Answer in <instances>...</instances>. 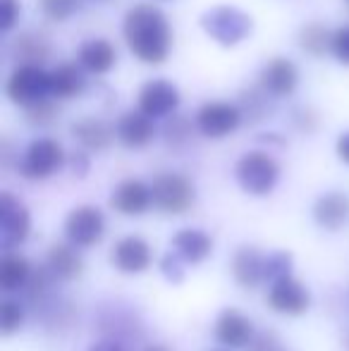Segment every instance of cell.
<instances>
[{"label": "cell", "instance_id": "obj_1", "mask_svg": "<svg viewBox=\"0 0 349 351\" xmlns=\"http://www.w3.org/2000/svg\"><path fill=\"white\" fill-rule=\"evenodd\" d=\"M122 38L130 53L144 65H163L173 53L175 34L158 5L136 3L122 17Z\"/></svg>", "mask_w": 349, "mask_h": 351}, {"label": "cell", "instance_id": "obj_2", "mask_svg": "<svg viewBox=\"0 0 349 351\" xmlns=\"http://www.w3.org/2000/svg\"><path fill=\"white\" fill-rule=\"evenodd\" d=\"M201 29L218 46L234 48L252 36L254 19L234 5H215L201 14Z\"/></svg>", "mask_w": 349, "mask_h": 351}, {"label": "cell", "instance_id": "obj_3", "mask_svg": "<svg viewBox=\"0 0 349 351\" xmlns=\"http://www.w3.org/2000/svg\"><path fill=\"white\" fill-rule=\"evenodd\" d=\"M234 180L249 196H268L280 182V162L268 151H247L234 165Z\"/></svg>", "mask_w": 349, "mask_h": 351}, {"label": "cell", "instance_id": "obj_4", "mask_svg": "<svg viewBox=\"0 0 349 351\" xmlns=\"http://www.w3.org/2000/svg\"><path fill=\"white\" fill-rule=\"evenodd\" d=\"M5 96L19 108H32L53 96L51 72L41 65H17L5 82Z\"/></svg>", "mask_w": 349, "mask_h": 351}, {"label": "cell", "instance_id": "obj_5", "mask_svg": "<svg viewBox=\"0 0 349 351\" xmlns=\"http://www.w3.org/2000/svg\"><path fill=\"white\" fill-rule=\"evenodd\" d=\"M67 162V153L60 141L38 136L24 148L22 160H19V172L24 180L43 182L51 180L56 172H60Z\"/></svg>", "mask_w": 349, "mask_h": 351}, {"label": "cell", "instance_id": "obj_6", "mask_svg": "<svg viewBox=\"0 0 349 351\" xmlns=\"http://www.w3.org/2000/svg\"><path fill=\"white\" fill-rule=\"evenodd\" d=\"M154 191V206L160 213L168 215H182L194 206L196 201V186L182 172H160L151 182Z\"/></svg>", "mask_w": 349, "mask_h": 351}, {"label": "cell", "instance_id": "obj_7", "mask_svg": "<svg viewBox=\"0 0 349 351\" xmlns=\"http://www.w3.org/2000/svg\"><path fill=\"white\" fill-rule=\"evenodd\" d=\"M244 120V112L239 110V106L228 101H208L196 110V130L206 139L220 141L225 136L234 134L239 130Z\"/></svg>", "mask_w": 349, "mask_h": 351}, {"label": "cell", "instance_id": "obj_8", "mask_svg": "<svg viewBox=\"0 0 349 351\" xmlns=\"http://www.w3.org/2000/svg\"><path fill=\"white\" fill-rule=\"evenodd\" d=\"M32 232L29 208L10 191L0 194V249L14 251L27 241Z\"/></svg>", "mask_w": 349, "mask_h": 351}, {"label": "cell", "instance_id": "obj_9", "mask_svg": "<svg viewBox=\"0 0 349 351\" xmlns=\"http://www.w3.org/2000/svg\"><path fill=\"white\" fill-rule=\"evenodd\" d=\"M106 234V215L96 206H77L65 217V239L77 249L98 244Z\"/></svg>", "mask_w": 349, "mask_h": 351}, {"label": "cell", "instance_id": "obj_10", "mask_svg": "<svg viewBox=\"0 0 349 351\" xmlns=\"http://www.w3.org/2000/svg\"><path fill=\"white\" fill-rule=\"evenodd\" d=\"M180 103H182L180 88L163 77L149 79L139 88V96H136V108L141 112H146L149 117H154V120H165V117L175 115Z\"/></svg>", "mask_w": 349, "mask_h": 351}, {"label": "cell", "instance_id": "obj_11", "mask_svg": "<svg viewBox=\"0 0 349 351\" xmlns=\"http://www.w3.org/2000/svg\"><path fill=\"white\" fill-rule=\"evenodd\" d=\"M265 301H268V306L275 313L294 315V318H297V315H304L309 311V306H311V294H309V289L302 282L294 280L292 275H287V278L270 282Z\"/></svg>", "mask_w": 349, "mask_h": 351}, {"label": "cell", "instance_id": "obj_12", "mask_svg": "<svg viewBox=\"0 0 349 351\" xmlns=\"http://www.w3.org/2000/svg\"><path fill=\"white\" fill-rule=\"evenodd\" d=\"M258 86L265 96L287 98L299 86V67L289 58H270L258 72Z\"/></svg>", "mask_w": 349, "mask_h": 351}, {"label": "cell", "instance_id": "obj_13", "mask_svg": "<svg viewBox=\"0 0 349 351\" xmlns=\"http://www.w3.org/2000/svg\"><path fill=\"white\" fill-rule=\"evenodd\" d=\"M213 335L223 347L244 349L256 337V330H254V323L247 313H242L239 308H225L220 311L218 320H215Z\"/></svg>", "mask_w": 349, "mask_h": 351}, {"label": "cell", "instance_id": "obj_14", "mask_svg": "<svg viewBox=\"0 0 349 351\" xmlns=\"http://www.w3.org/2000/svg\"><path fill=\"white\" fill-rule=\"evenodd\" d=\"M115 136L130 151H141V148H146L156 139V120L146 115V112H141L139 108L136 110H127L117 117Z\"/></svg>", "mask_w": 349, "mask_h": 351}, {"label": "cell", "instance_id": "obj_15", "mask_svg": "<svg viewBox=\"0 0 349 351\" xmlns=\"http://www.w3.org/2000/svg\"><path fill=\"white\" fill-rule=\"evenodd\" d=\"M110 263L115 265L117 270L127 275H136L144 273V270L151 268L154 263V254H151V246L146 244V239L136 234L122 237L110 251Z\"/></svg>", "mask_w": 349, "mask_h": 351}, {"label": "cell", "instance_id": "obj_16", "mask_svg": "<svg viewBox=\"0 0 349 351\" xmlns=\"http://www.w3.org/2000/svg\"><path fill=\"white\" fill-rule=\"evenodd\" d=\"M110 206L122 215H144L146 210L154 206V191L151 184L141 180H122L120 184L112 189Z\"/></svg>", "mask_w": 349, "mask_h": 351}, {"label": "cell", "instance_id": "obj_17", "mask_svg": "<svg viewBox=\"0 0 349 351\" xmlns=\"http://www.w3.org/2000/svg\"><path fill=\"white\" fill-rule=\"evenodd\" d=\"M313 220L321 230L337 232L349 225V196L345 191H326L313 204Z\"/></svg>", "mask_w": 349, "mask_h": 351}, {"label": "cell", "instance_id": "obj_18", "mask_svg": "<svg viewBox=\"0 0 349 351\" xmlns=\"http://www.w3.org/2000/svg\"><path fill=\"white\" fill-rule=\"evenodd\" d=\"M232 278L244 289H254L261 282H265V256L256 246H239L232 256Z\"/></svg>", "mask_w": 349, "mask_h": 351}, {"label": "cell", "instance_id": "obj_19", "mask_svg": "<svg viewBox=\"0 0 349 351\" xmlns=\"http://www.w3.org/2000/svg\"><path fill=\"white\" fill-rule=\"evenodd\" d=\"M72 136L77 139L84 151L91 153H101L106 148H110V143L117 139L115 136V127L110 122L101 120V117H82L75 125L70 127Z\"/></svg>", "mask_w": 349, "mask_h": 351}, {"label": "cell", "instance_id": "obj_20", "mask_svg": "<svg viewBox=\"0 0 349 351\" xmlns=\"http://www.w3.org/2000/svg\"><path fill=\"white\" fill-rule=\"evenodd\" d=\"M173 251L184 258L186 265H201L213 254V237L196 227H184L173 234Z\"/></svg>", "mask_w": 349, "mask_h": 351}, {"label": "cell", "instance_id": "obj_21", "mask_svg": "<svg viewBox=\"0 0 349 351\" xmlns=\"http://www.w3.org/2000/svg\"><path fill=\"white\" fill-rule=\"evenodd\" d=\"M86 70L80 62H60L56 70H51V86L56 101H72L86 91Z\"/></svg>", "mask_w": 349, "mask_h": 351}, {"label": "cell", "instance_id": "obj_22", "mask_svg": "<svg viewBox=\"0 0 349 351\" xmlns=\"http://www.w3.org/2000/svg\"><path fill=\"white\" fill-rule=\"evenodd\" d=\"M77 62L88 72L103 77L115 67L117 62V51L108 38H88L77 51Z\"/></svg>", "mask_w": 349, "mask_h": 351}, {"label": "cell", "instance_id": "obj_23", "mask_svg": "<svg viewBox=\"0 0 349 351\" xmlns=\"http://www.w3.org/2000/svg\"><path fill=\"white\" fill-rule=\"evenodd\" d=\"M46 265H48V270L56 275L58 282H75L84 273V261L77 254V246L70 244V241H67V244L51 246V249H48Z\"/></svg>", "mask_w": 349, "mask_h": 351}, {"label": "cell", "instance_id": "obj_24", "mask_svg": "<svg viewBox=\"0 0 349 351\" xmlns=\"http://www.w3.org/2000/svg\"><path fill=\"white\" fill-rule=\"evenodd\" d=\"M51 53L48 41L36 32H24L10 43V56L17 60V65H41Z\"/></svg>", "mask_w": 349, "mask_h": 351}, {"label": "cell", "instance_id": "obj_25", "mask_svg": "<svg viewBox=\"0 0 349 351\" xmlns=\"http://www.w3.org/2000/svg\"><path fill=\"white\" fill-rule=\"evenodd\" d=\"M32 265L24 256L14 254V251H3V261H0V287L3 291H19L27 287L32 278Z\"/></svg>", "mask_w": 349, "mask_h": 351}, {"label": "cell", "instance_id": "obj_26", "mask_svg": "<svg viewBox=\"0 0 349 351\" xmlns=\"http://www.w3.org/2000/svg\"><path fill=\"white\" fill-rule=\"evenodd\" d=\"M299 48L311 58H323L333 53V32L321 22H309L299 29Z\"/></svg>", "mask_w": 349, "mask_h": 351}, {"label": "cell", "instance_id": "obj_27", "mask_svg": "<svg viewBox=\"0 0 349 351\" xmlns=\"http://www.w3.org/2000/svg\"><path fill=\"white\" fill-rule=\"evenodd\" d=\"M38 8L48 22L62 24L80 12L82 0H38Z\"/></svg>", "mask_w": 349, "mask_h": 351}, {"label": "cell", "instance_id": "obj_28", "mask_svg": "<svg viewBox=\"0 0 349 351\" xmlns=\"http://www.w3.org/2000/svg\"><path fill=\"white\" fill-rule=\"evenodd\" d=\"M24 315L27 313H24V306L19 304V301L5 299L3 306H0V332H3L5 337L14 335L24 325Z\"/></svg>", "mask_w": 349, "mask_h": 351}, {"label": "cell", "instance_id": "obj_29", "mask_svg": "<svg viewBox=\"0 0 349 351\" xmlns=\"http://www.w3.org/2000/svg\"><path fill=\"white\" fill-rule=\"evenodd\" d=\"M294 256L289 251H273L265 256V282H275L280 278L292 275Z\"/></svg>", "mask_w": 349, "mask_h": 351}, {"label": "cell", "instance_id": "obj_30", "mask_svg": "<svg viewBox=\"0 0 349 351\" xmlns=\"http://www.w3.org/2000/svg\"><path fill=\"white\" fill-rule=\"evenodd\" d=\"M160 273L165 275V280L175 282V285H180L182 280H184L186 275V263L184 258H182L177 251H170V254L163 256V261H160Z\"/></svg>", "mask_w": 349, "mask_h": 351}, {"label": "cell", "instance_id": "obj_31", "mask_svg": "<svg viewBox=\"0 0 349 351\" xmlns=\"http://www.w3.org/2000/svg\"><path fill=\"white\" fill-rule=\"evenodd\" d=\"M56 115H58V110H56V106H53L51 98L43 101V103H36V106H32V108H27L29 125H38V127L51 125V122L56 120Z\"/></svg>", "mask_w": 349, "mask_h": 351}, {"label": "cell", "instance_id": "obj_32", "mask_svg": "<svg viewBox=\"0 0 349 351\" xmlns=\"http://www.w3.org/2000/svg\"><path fill=\"white\" fill-rule=\"evenodd\" d=\"M19 14H22L19 0H0V32H12L19 22Z\"/></svg>", "mask_w": 349, "mask_h": 351}, {"label": "cell", "instance_id": "obj_33", "mask_svg": "<svg viewBox=\"0 0 349 351\" xmlns=\"http://www.w3.org/2000/svg\"><path fill=\"white\" fill-rule=\"evenodd\" d=\"M333 56L337 58V62L349 65V24L333 32Z\"/></svg>", "mask_w": 349, "mask_h": 351}, {"label": "cell", "instance_id": "obj_34", "mask_svg": "<svg viewBox=\"0 0 349 351\" xmlns=\"http://www.w3.org/2000/svg\"><path fill=\"white\" fill-rule=\"evenodd\" d=\"M249 351H282V347H280L278 337H275L273 332H261L252 339Z\"/></svg>", "mask_w": 349, "mask_h": 351}, {"label": "cell", "instance_id": "obj_35", "mask_svg": "<svg viewBox=\"0 0 349 351\" xmlns=\"http://www.w3.org/2000/svg\"><path fill=\"white\" fill-rule=\"evenodd\" d=\"M86 351H130V347H127L122 339H112V337H106L101 339V342L91 344Z\"/></svg>", "mask_w": 349, "mask_h": 351}, {"label": "cell", "instance_id": "obj_36", "mask_svg": "<svg viewBox=\"0 0 349 351\" xmlns=\"http://www.w3.org/2000/svg\"><path fill=\"white\" fill-rule=\"evenodd\" d=\"M70 162H72V172H75L77 177H86V172H88V156H86L84 151L75 153V156L70 158Z\"/></svg>", "mask_w": 349, "mask_h": 351}, {"label": "cell", "instance_id": "obj_37", "mask_svg": "<svg viewBox=\"0 0 349 351\" xmlns=\"http://www.w3.org/2000/svg\"><path fill=\"white\" fill-rule=\"evenodd\" d=\"M335 153H337V158H340V160L345 162V165H349V130L342 132V134L337 136Z\"/></svg>", "mask_w": 349, "mask_h": 351}, {"label": "cell", "instance_id": "obj_38", "mask_svg": "<svg viewBox=\"0 0 349 351\" xmlns=\"http://www.w3.org/2000/svg\"><path fill=\"white\" fill-rule=\"evenodd\" d=\"M144 351H168V349H165V347H146Z\"/></svg>", "mask_w": 349, "mask_h": 351}, {"label": "cell", "instance_id": "obj_39", "mask_svg": "<svg viewBox=\"0 0 349 351\" xmlns=\"http://www.w3.org/2000/svg\"><path fill=\"white\" fill-rule=\"evenodd\" d=\"M93 3H101V5H108V3H112V0H93Z\"/></svg>", "mask_w": 349, "mask_h": 351}, {"label": "cell", "instance_id": "obj_40", "mask_svg": "<svg viewBox=\"0 0 349 351\" xmlns=\"http://www.w3.org/2000/svg\"><path fill=\"white\" fill-rule=\"evenodd\" d=\"M347 349H349V337H347Z\"/></svg>", "mask_w": 349, "mask_h": 351}]
</instances>
